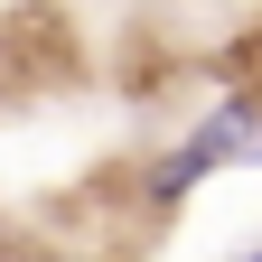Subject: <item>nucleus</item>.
<instances>
[{"mask_svg":"<svg viewBox=\"0 0 262 262\" xmlns=\"http://www.w3.org/2000/svg\"><path fill=\"white\" fill-rule=\"evenodd\" d=\"M253 141H262V103H253V94H225V103H215L206 122H196L187 141H178L169 159H159V169H150V196H159V206H178V196H187L196 178H206V169L244 159Z\"/></svg>","mask_w":262,"mask_h":262,"instance_id":"nucleus-1","label":"nucleus"},{"mask_svg":"<svg viewBox=\"0 0 262 262\" xmlns=\"http://www.w3.org/2000/svg\"><path fill=\"white\" fill-rule=\"evenodd\" d=\"M253 169H262V141H253Z\"/></svg>","mask_w":262,"mask_h":262,"instance_id":"nucleus-2","label":"nucleus"}]
</instances>
